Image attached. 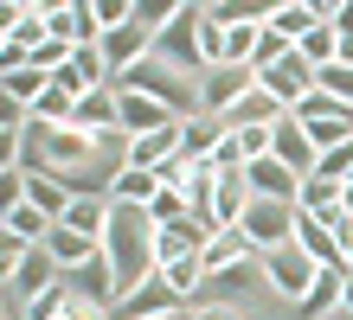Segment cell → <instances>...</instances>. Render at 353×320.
I'll return each instance as SVG.
<instances>
[{"label":"cell","instance_id":"27","mask_svg":"<svg viewBox=\"0 0 353 320\" xmlns=\"http://www.w3.org/2000/svg\"><path fill=\"white\" fill-rule=\"evenodd\" d=\"M296 211H308V218H334V211H341V186L308 173V180H302V192H296Z\"/></svg>","mask_w":353,"mask_h":320},{"label":"cell","instance_id":"6","mask_svg":"<svg viewBox=\"0 0 353 320\" xmlns=\"http://www.w3.org/2000/svg\"><path fill=\"white\" fill-rule=\"evenodd\" d=\"M251 90H257V71H251V64H212V71H205V83H199V103H205V116L225 122Z\"/></svg>","mask_w":353,"mask_h":320},{"label":"cell","instance_id":"39","mask_svg":"<svg viewBox=\"0 0 353 320\" xmlns=\"http://www.w3.org/2000/svg\"><path fill=\"white\" fill-rule=\"evenodd\" d=\"M341 314H353V275H347V288H341Z\"/></svg>","mask_w":353,"mask_h":320},{"label":"cell","instance_id":"30","mask_svg":"<svg viewBox=\"0 0 353 320\" xmlns=\"http://www.w3.org/2000/svg\"><path fill=\"white\" fill-rule=\"evenodd\" d=\"M257 32H263V19H257V26H225L219 64H251V58H257Z\"/></svg>","mask_w":353,"mask_h":320},{"label":"cell","instance_id":"11","mask_svg":"<svg viewBox=\"0 0 353 320\" xmlns=\"http://www.w3.org/2000/svg\"><path fill=\"white\" fill-rule=\"evenodd\" d=\"M244 186H251V199H276V205H296V192H302V173H289V167L276 154H263L244 167Z\"/></svg>","mask_w":353,"mask_h":320},{"label":"cell","instance_id":"42","mask_svg":"<svg viewBox=\"0 0 353 320\" xmlns=\"http://www.w3.org/2000/svg\"><path fill=\"white\" fill-rule=\"evenodd\" d=\"M334 320H353V314H334Z\"/></svg>","mask_w":353,"mask_h":320},{"label":"cell","instance_id":"20","mask_svg":"<svg viewBox=\"0 0 353 320\" xmlns=\"http://www.w3.org/2000/svg\"><path fill=\"white\" fill-rule=\"evenodd\" d=\"M244 205H251V186H244V173H219V186H212V224H219V231H238Z\"/></svg>","mask_w":353,"mask_h":320},{"label":"cell","instance_id":"2","mask_svg":"<svg viewBox=\"0 0 353 320\" xmlns=\"http://www.w3.org/2000/svg\"><path fill=\"white\" fill-rule=\"evenodd\" d=\"M116 90H135V96H148V103H161V109H168V116H180V122L205 116V103H199V83L186 77V71H174V64H161V58H141L135 71H122V77H116Z\"/></svg>","mask_w":353,"mask_h":320},{"label":"cell","instance_id":"29","mask_svg":"<svg viewBox=\"0 0 353 320\" xmlns=\"http://www.w3.org/2000/svg\"><path fill=\"white\" fill-rule=\"evenodd\" d=\"M289 116H296V122H353V109H347V103H334L327 90H308Z\"/></svg>","mask_w":353,"mask_h":320},{"label":"cell","instance_id":"7","mask_svg":"<svg viewBox=\"0 0 353 320\" xmlns=\"http://www.w3.org/2000/svg\"><path fill=\"white\" fill-rule=\"evenodd\" d=\"M257 90H263V96H276L283 109H296V103H302L308 90H315V64H308L302 52H289L283 64H270V71H257Z\"/></svg>","mask_w":353,"mask_h":320},{"label":"cell","instance_id":"14","mask_svg":"<svg viewBox=\"0 0 353 320\" xmlns=\"http://www.w3.org/2000/svg\"><path fill=\"white\" fill-rule=\"evenodd\" d=\"M270 154H276L289 173H302V180L315 173V160H321V154H315V141H308V128H302L296 116H283V122H276V141H270Z\"/></svg>","mask_w":353,"mask_h":320},{"label":"cell","instance_id":"37","mask_svg":"<svg viewBox=\"0 0 353 320\" xmlns=\"http://www.w3.org/2000/svg\"><path fill=\"white\" fill-rule=\"evenodd\" d=\"M193 320H244V314H238L232 301H199V308H193Z\"/></svg>","mask_w":353,"mask_h":320},{"label":"cell","instance_id":"19","mask_svg":"<svg viewBox=\"0 0 353 320\" xmlns=\"http://www.w3.org/2000/svg\"><path fill=\"white\" fill-rule=\"evenodd\" d=\"M122 96V135H154V128H174L180 116H168V109H161V103H148V96H135V90H116Z\"/></svg>","mask_w":353,"mask_h":320},{"label":"cell","instance_id":"3","mask_svg":"<svg viewBox=\"0 0 353 320\" xmlns=\"http://www.w3.org/2000/svg\"><path fill=\"white\" fill-rule=\"evenodd\" d=\"M199 19H205V7H199V0H180V13L168 19V32L154 39V58H161V64H174V71H186L193 83H205V52H199Z\"/></svg>","mask_w":353,"mask_h":320},{"label":"cell","instance_id":"41","mask_svg":"<svg viewBox=\"0 0 353 320\" xmlns=\"http://www.w3.org/2000/svg\"><path fill=\"white\" fill-rule=\"evenodd\" d=\"M161 320H193V308H180V314H161Z\"/></svg>","mask_w":353,"mask_h":320},{"label":"cell","instance_id":"10","mask_svg":"<svg viewBox=\"0 0 353 320\" xmlns=\"http://www.w3.org/2000/svg\"><path fill=\"white\" fill-rule=\"evenodd\" d=\"M58 275H65V269L52 263V250H46V244H32L26 256H19V269H13L7 295H13L19 308H26V301H39V295H46V288H58Z\"/></svg>","mask_w":353,"mask_h":320},{"label":"cell","instance_id":"12","mask_svg":"<svg viewBox=\"0 0 353 320\" xmlns=\"http://www.w3.org/2000/svg\"><path fill=\"white\" fill-rule=\"evenodd\" d=\"M52 83H58V90H65L71 103H77V96H90V90H103V83H110L103 45H77V52H71V64H65V71H58Z\"/></svg>","mask_w":353,"mask_h":320},{"label":"cell","instance_id":"26","mask_svg":"<svg viewBox=\"0 0 353 320\" xmlns=\"http://www.w3.org/2000/svg\"><path fill=\"white\" fill-rule=\"evenodd\" d=\"M283 116H289V109H283L276 96H263V90H251V96H244V103H238L232 116H225V128H276Z\"/></svg>","mask_w":353,"mask_h":320},{"label":"cell","instance_id":"23","mask_svg":"<svg viewBox=\"0 0 353 320\" xmlns=\"http://www.w3.org/2000/svg\"><path fill=\"white\" fill-rule=\"evenodd\" d=\"M26 205H32V211H46L52 224H65V211H71V192L58 186L52 173H26Z\"/></svg>","mask_w":353,"mask_h":320},{"label":"cell","instance_id":"17","mask_svg":"<svg viewBox=\"0 0 353 320\" xmlns=\"http://www.w3.org/2000/svg\"><path fill=\"white\" fill-rule=\"evenodd\" d=\"M168 160H180V122H174V128H154V135H135V141H129V167H141V173H161Z\"/></svg>","mask_w":353,"mask_h":320},{"label":"cell","instance_id":"31","mask_svg":"<svg viewBox=\"0 0 353 320\" xmlns=\"http://www.w3.org/2000/svg\"><path fill=\"white\" fill-rule=\"evenodd\" d=\"M0 224H7L13 237H26V244H46L52 237V218H46V211H32V205H19L13 218H0Z\"/></svg>","mask_w":353,"mask_h":320},{"label":"cell","instance_id":"16","mask_svg":"<svg viewBox=\"0 0 353 320\" xmlns=\"http://www.w3.org/2000/svg\"><path fill=\"white\" fill-rule=\"evenodd\" d=\"M263 26L276 32V39H289V45H302V39L321 26V0H276Z\"/></svg>","mask_w":353,"mask_h":320},{"label":"cell","instance_id":"1","mask_svg":"<svg viewBox=\"0 0 353 320\" xmlns=\"http://www.w3.org/2000/svg\"><path fill=\"white\" fill-rule=\"evenodd\" d=\"M103 256H110V269H116V301L129 288H141L148 275H161V263H154V218L141 205H110Z\"/></svg>","mask_w":353,"mask_h":320},{"label":"cell","instance_id":"36","mask_svg":"<svg viewBox=\"0 0 353 320\" xmlns=\"http://www.w3.org/2000/svg\"><path fill=\"white\" fill-rule=\"evenodd\" d=\"M26 250H32L26 237H13V231H7V224H0V288H7V282H13V269H19V256H26Z\"/></svg>","mask_w":353,"mask_h":320},{"label":"cell","instance_id":"38","mask_svg":"<svg viewBox=\"0 0 353 320\" xmlns=\"http://www.w3.org/2000/svg\"><path fill=\"white\" fill-rule=\"evenodd\" d=\"M13 314H19V301H13L7 288H0V320H13Z\"/></svg>","mask_w":353,"mask_h":320},{"label":"cell","instance_id":"9","mask_svg":"<svg viewBox=\"0 0 353 320\" xmlns=\"http://www.w3.org/2000/svg\"><path fill=\"white\" fill-rule=\"evenodd\" d=\"M180 308H186L180 295L161 282V275H148L141 288H129V295H122V301L110 308V320H161V314H180Z\"/></svg>","mask_w":353,"mask_h":320},{"label":"cell","instance_id":"5","mask_svg":"<svg viewBox=\"0 0 353 320\" xmlns=\"http://www.w3.org/2000/svg\"><path fill=\"white\" fill-rule=\"evenodd\" d=\"M315 275H321V269L308 263L296 244H283V250H270V256H263V282H270V295H283L289 308H302V301H308Z\"/></svg>","mask_w":353,"mask_h":320},{"label":"cell","instance_id":"32","mask_svg":"<svg viewBox=\"0 0 353 320\" xmlns=\"http://www.w3.org/2000/svg\"><path fill=\"white\" fill-rule=\"evenodd\" d=\"M315 90H327L334 103L353 109V64H321V71H315Z\"/></svg>","mask_w":353,"mask_h":320},{"label":"cell","instance_id":"4","mask_svg":"<svg viewBox=\"0 0 353 320\" xmlns=\"http://www.w3.org/2000/svg\"><path fill=\"white\" fill-rule=\"evenodd\" d=\"M238 237L251 244L257 256L283 250V244H296V205H276V199H251V205H244V218H238Z\"/></svg>","mask_w":353,"mask_h":320},{"label":"cell","instance_id":"8","mask_svg":"<svg viewBox=\"0 0 353 320\" xmlns=\"http://www.w3.org/2000/svg\"><path fill=\"white\" fill-rule=\"evenodd\" d=\"M46 19H52V39L65 45H103V26H97V7L90 0H46Z\"/></svg>","mask_w":353,"mask_h":320},{"label":"cell","instance_id":"33","mask_svg":"<svg viewBox=\"0 0 353 320\" xmlns=\"http://www.w3.org/2000/svg\"><path fill=\"white\" fill-rule=\"evenodd\" d=\"M315 180H334V186H347V180H353V141L327 147V154L315 160Z\"/></svg>","mask_w":353,"mask_h":320},{"label":"cell","instance_id":"40","mask_svg":"<svg viewBox=\"0 0 353 320\" xmlns=\"http://www.w3.org/2000/svg\"><path fill=\"white\" fill-rule=\"evenodd\" d=\"M341 211H353V180H347V186H341Z\"/></svg>","mask_w":353,"mask_h":320},{"label":"cell","instance_id":"25","mask_svg":"<svg viewBox=\"0 0 353 320\" xmlns=\"http://www.w3.org/2000/svg\"><path fill=\"white\" fill-rule=\"evenodd\" d=\"M46 250H52V263H58V269H84L90 256H103V244H90V237H77V231H65V224H52V237H46Z\"/></svg>","mask_w":353,"mask_h":320},{"label":"cell","instance_id":"22","mask_svg":"<svg viewBox=\"0 0 353 320\" xmlns=\"http://www.w3.org/2000/svg\"><path fill=\"white\" fill-rule=\"evenodd\" d=\"M341 288H347V269H321L315 288H308V301L296 308L302 320H334L341 314Z\"/></svg>","mask_w":353,"mask_h":320},{"label":"cell","instance_id":"34","mask_svg":"<svg viewBox=\"0 0 353 320\" xmlns=\"http://www.w3.org/2000/svg\"><path fill=\"white\" fill-rule=\"evenodd\" d=\"M148 218H154V224H174V218H193V205H186V192L161 186V199L148 205Z\"/></svg>","mask_w":353,"mask_h":320},{"label":"cell","instance_id":"43","mask_svg":"<svg viewBox=\"0 0 353 320\" xmlns=\"http://www.w3.org/2000/svg\"><path fill=\"white\" fill-rule=\"evenodd\" d=\"M13 320H19V314H13Z\"/></svg>","mask_w":353,"mask_h":320},{"label":"cell","instance_id":"15","mask_svg":"<svg viewBox=\"0 0 353 320\" xmlns=\"http://www.w3.org/2000/svg\"><path fill=\"white\" fill-rule=\"evenodd\" d=\"M65 288L77 295V301L116 308V269H110V256H90L84 269H65Z\"/></svg>","mask_w":353,"mask_h":320},{"label":"cell","instance_id":"35","mask_svg":"<svg viewBox=\"0 0 353 320\" xmlns=\"http://www.w3.org/2000/svg\"><path fill=\"white\" fill-rule=\"evenodd\" d=\"M19 205H26V167H13V173H0V218H13Z\"/></svg>","mask_w":353,"mask_h":320},{"label":"cell","instance_id":"18","mask_svg":"<svg viewBox=\"0 0 353 320\" xmlns=\"http://www.w3.org/2000/svg\"><path fill=\"white\" fill-rule=\"evenodd\" d=\"M263 282V256H244V263H232V269H219L212 282H205V295L199 301H232V295H244V288H257ZM193 301V308H199Z\"/></svg>","mask_w":353,"mask_h":320},{"label":"cell","instance_id":"21","mask_svg":"<svg viewBox=\"0 0 353 320\" xmlns=\"http://www.w3.org/2000/svg\"><path fill=\"white\" fill-rule=\"evenodd\" d=\"M225 135H232V128H225L219 116H193V122H180V154L186 160H212Z\"/></svg>","mask_w":353,"mask_h":320},{"label":"cell","instance_id":"13","mask_svg":"<svg viewBox=\"0 0 353 320\" xmlns=\"http://www.w3.org/2000/svg\"><path fill=\"white\" fill-rule=\"evenodd\" d=\"M296 250H302L315 269H347V256H341V237H334V231H327L321 218H308V211H296Z\"/></svg>","mask_w":353,"mask_h":320},{"label":"cell","instance_id":"28","mask_svg":"<svg viewBox=\"0 0 353 320\" xmlns=\"http://www.w3.org/2000/svg\"><path fill=\"white\" fill-rule=\"evenodd\" d=\"M154 199H161L154 173H141V167H122V173H116V205H141V211H148Z\"/></svg>","mask_w":353,"mask_h":320},{"label":"cell","instance_id":"24","mask_svg":"<svg viewBox=\"0 0 353 320\" xmlns=\"http://www.w3.org/2000/svg\"><path fill=\"white\" fill-rule=\"evenodd\" d=\"M110 205H116V199H71V211H65V231H77V237L103 244V231H110Z\"/></svg>","mask_w":353,"mask_h":320}]
</instances>
